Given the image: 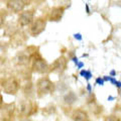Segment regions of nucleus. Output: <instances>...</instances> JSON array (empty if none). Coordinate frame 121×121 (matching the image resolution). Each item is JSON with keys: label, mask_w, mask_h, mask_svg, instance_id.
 I'll return each instance as SVG.
<instances>
[{"label": "nucleus", "mask_w": 121, "mask_h": 121, "mask_svg": "<svg viewBox=\"0 0 121 121\" xmlns=\"http://www.w3.org/2000/svg\"><path fill=\"white\" fill-rule=\"evenodd\" d=\"M78 97L74 92H68L65 96H64V102L67 105H73L76 101H77Z\"/></svg>", "instance_id": "11"}, {"label": "nucleus", "mask_w": 121, "mask_h": 121, "mask_svg": "<svg viewBox=\"0 0 121 121\" xmlns=\"http://www.w3.org/2000/svg\"><path fill=\"white\" fill-rule=\"evenodd\" d=\"M114 76H116V71L112 70V71L110 72V77H114Z\"/></svg>", "instance_id": "22"}, {"label": "nucleus", "mask_w": 121, "mask_h": 121, "mask_svg": "<svg viewBox=\"0 0 121 121\" xmlns=\"http://www.w3.org/2000/svg\"><path fill=\"white\" fill-rule=\"evenodd\" d=\"M87 90H88L90 93L92 92V87H91V84H89V83H88V84H87Z\"/></svg>", "instance_id": "20"}, {"label": "nucleus", "mask_w": 121, "mask_h": 121, "mask_svg": "<svg viewBox=\"0 0 121 121\" xmlns=\"http://www.w3.org/2000/svg\"><path fill=\"white\" fill-rule=\"evenodd\" d=\"M110 79H111L110 76H104V77H103L104 82H108V81H110Z\"/></svg>", "instance_id": "17"}, {"label": "nucleus", "mask_w": 121, "mask_h": 121, "mask_svg": "<svg viewBox=\"0 0 121 121\" xmlns=\"http://www.w3.org/2000/svg\"><path fill=\"white\" fill-rule=\"evenodd\" d=\"M74 37L76 39H78V40H82V35H81V33H75Z\"/></svg>", "instance_id": "15"}, {"label": "nucleus", "mask_w": 121, "mask_h": 121, "mask_svg": "<svg viewBox=\"0 0 121 121\" xmlns=\"http://www.w3.org/2000/svg\"><path fill=\"white\" fill-rule=\"evenodd\" d=\"M95 83L97 85H100V86H103L104 85V80H103V78H101V77H98L97 79H96V81H95Z\"/></svg>", "instance_id": "14"}, {"label": "nucleus", "mask_w": 121, "mask_h": 121, "mask_svg": "<svg viewBox=\"0 0 121 121\" xmlns=\"http://www.w3.org/2000/svg\"><path fill=\"white\" fill-rule=\"evenodd\" d=\"M114 99H115V97H112V96H109L108 97V100L109 101H112V100H114Z\"/></svg>", "instance_id": "24"}, {"label": "nucleus", "mask_w": 121, "mask_h": 121, "mask_svg": "<svg viewBox=\"0 0 121 121\" xmlns=\"http://www.w3.org/2000/svg\"><path fill=\"white\" fill-rule=\"evenodd\" d=\"M32 70L39 74H48L51 72V68L45 60H43L39 55L35 54L32 56Z\"/></svg>", "instance_id": "2"}, {"label": "nucleus", "mask_w": 121, "mask_h": 121, "mask_svg": "<svg viewBox=\"0 0 121 121\" xmlns=\"http://www.w3.org/2000/svg\"><path fill=\"white\" fill-rule=\"evenodd\" d=\"M45 26H47L45 18L39 17L36 19H33L31 24L29 25V35L31 36H37L45 29Z\"/></svg>", "instance_id": "4"}, {"label": "nucleus", "mask_w": 121, "mask_h": 121, "mask_svg": "<svg viewBox=\"0 0 121 121\" xmlns=\"http://www.w3.org/2000/svg\"><path fill=\"white\" fill-rule=\"evenodd\" d=\"M1 84L4 92L6 94H9V95H14L19 90V83H18L16 79L12 77L3 79L1 81Z\"/></svg>", "instance_id": "3"}, {"label": "nucleus", "mask_w": 121, "mask_h": 121, "mask_svg": "<svg viewBox=\"0 0 121 121\" xmlns=\"http://www.w3.org/2000/svg\"><path fill=\"white\" fill-rule=\"evenodd\" d=\"M51 68V72H55V73H63L67 68V60L64 56L56 59L52 65L50 67Z\"/></svg>", "instance_id": "9"}, {"label": "nucleus", "mask_w": 121, "mask_h": 121, "mask_svg": "<svg viewBox=\"0 0 121 121\" xmlns=\"http://www.w3.org/2000/svg\"><path fill=\"white\" fill-rule=\"evenodd\" d=\"M36 108H37L36 105L33 103V102H31L30 100H23L20 103L18 110H19L20 115L24 116L25 118H27V117L31 116L32 114H35L37 111Z\"/></svg>", "instance_id": "5"}, {"label": "nucleus", "mask_w": 121, "mask_h": 121, "mask_svg": "<svg viewBox=\"0 0 121 121\" xmlns=\"http://www.w3.org/2000/svg\"><path fill=\"white\" fill-rule=\"evenodd\" d=\"M72 60L74 62L75 65H78V64H79V60H78V58H76V56H74V58L72 59Z\"/></svg>", "instance_id": "18"}, {"label": "nucleus", "mask_w": 121, "mask_h": 121, "mask_svg": "<svg viewBox=\"0 0 121 121\" xmlns=\"http://www.w3.org/2000/svg\"><path fill=\"white\" fill-rule=\"evenodd\" d=\"M33 17H35V13H33L32 10H23L18 15V18H17L18 24L20 26L30 25L31 22L33 21Z\"/></svg>", "instance_id": "7"}, {"label": "nucleus", "mask_w": 121, "mask_h": 121, "mask_svg": "<svg viewBox=\"0 0 121 121\" xmlns=\"http://www.w3.org/2000/svg\"><path fill=\"white\" fill-rule=\"evenodd\" d=\"M36 93L39 97H43L48 93H52L55 89V85L48 78H41L36 82Z\"/></svg>", "instance_id": "1"}, {"label": "nucleus", "mask_w": 121, "mask_h": 121, "mask_svg": "<svg viewBox=\"0 0 121 121\" xmlns=\"http://www.w3.org/2000/svg\"><path fill=\"white\" fill-rule=\"evenodd\" d=\"M3 23H4V16L0 13V27L3 25Z\"/></svg>", "instance_id": "16"}, {"label": "nucleus", "mask_w": 121, "mask_h": 121, "mask_svg": "<svg viewBox=\"0 0 121 121\" xmlns=\"http://www.w3.org/2000/svg\"><path fill=\"white\" fill-rule=\"evenodd\" d=\"M77 67H78V69H82V68L84 67V63H82V62H81V63H79L78 65H77Z\"/></svg>", "instance_id": "21"}, {"label": "nucleus", "mask_w": 121, "mask_h": 121, "mask_svg": "<svg viewBox=\"0 0 121 121\" xmlns=\"http://www.w3.org/2000/svg\"><path fill=\"white\" fill-rule=\"evenodd\" d=\"M3 103V98H2V95L0 94V105H1Z\"/></svg>", "instance_id": "26"}, {"label": "nucleus", "mask_w": 121, "mask_h": 121, "mask_svg": "<svg viewBox=\"0 0 121 121\" xmlns=\"http://www.w3.org/2000/svg\"><path fill=\"white\" fill-rule=\"evenodd\" d=\"M85 7H86V11H87V13H90V9H89V5H88V4H85Z\"/></svg>", "instance_id": "23"}, {"label": "nucleus", "mask_w": 121, "mask_h": 121, "mask_svg": "<svg viewBox=\"0 0 121 121\" xmlns=\"http://www.w3.org/2000/svg\"><path fill=\"white\" fill-rule=\"evenodd\" d=\"M64 12H65V8H64V7H60V6L52 7L50 10V12H48V19L50 21H55V22L60 21L62 19Z\"/></svg>", "instance_id": "8"}, {"label": "nucleus", "mask_w": 121, "mask_h": 121, "mask_svg": "<svg viewBox=\"0 0 121 121\" xmlns=\"http://www.w3.org/2000/svg\"><path fill=\"white\" fill-rule=\"evenodd\" d=\"M80 75L82 77H84L87 81H89L91 78H92V73H91L90 71H87V70H82L80 72Z\"/></svg>", "instance_id": "12"}, {"label": "nucleus", "mask_w": 121, "mask_h": 121, "mask_svg": "<svg viewBox=\"0 0 121 121\" xmlns=\"http://www.w3.org/2000/svg\"><path fill=\"white\" fill-rule=\"evenodd\" d=\"M71 118L73 121H88L89 116L88 113L83 109H75L71 114Z\"/></svg>", "instance_id": "10"}, {"label": "nucleus", "mask_w": 121, "mask_h": 121, "mask_svg": "<svg viewBox=\"0 0 121 121\" xmlns=\"http://www.w3.org/2000/svg\"><path fill=\"white\" fill-rule=\"evenodd\" d=\"M88 121H89V120H88Z\"/></svg>", "instance_id": "27"}, {"label": "nucleus", "mask_w": 121, "mask_h": 121, "mask_svg": "<svg viewBox=\"0 0 121 121\" xmlns=\"http://www.w3.org/2000/svg\"><path fill=\"white\" fill-rule=\"evenodd\" d=\"M30 0H8L6 3L7 9L13 13L22 12L27 5H29Z\"/></svg>", "instance_id": "6"}, {"label": "nucleus", "mask_w": 121, "mask_h": 121, "mask_svg": "<svg viewBox=\"0 0 121 121\" xmlns=\"http://www.w3.org/2000/svg\"><path fill=\"white\" fill-rule=\"evenodd\" d=\"M114 85H115L118 89H120V88H121V82H120V81H116V83H115Z\"/></svg>", "instance_id": "19"}, {"label": "nucleus", "mask_w": 121, "mask_h": 121, "mask_svg": "<svg viewBox=\"0 0 121 121\" xmlns=\"http://www.w3.org/2000/svg\"><path fill=\"white\" fill-rule=\"evenodd\" d=\"M20 121H32V120L29 119V118H23V119H21Z\"/></svg>", "instance_id": "25"}, {"label": "nucleus", "mask_w": 121, "mask_h": 121, "mask_svg": "<svg viewBox=\"0 0 121 121\" xmlns=\"http://www.w3.org/2000/svg\"><path fill=\"white\" fill-rule=\"evenodd\" d=\"M104 121H120V119L115 115H109L104 119Z\"/></svg>", "instance_id": "13"}]
</instances>
